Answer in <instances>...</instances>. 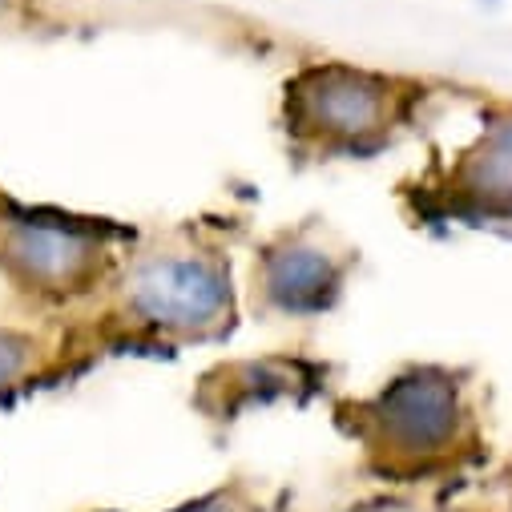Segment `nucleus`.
I'll list each match as a JSON object with an SVG mask.
<instances>
[{
    "label": "nucleus",
    "mask_w": 512,
    "mask_h": 512,
    "mask_svg": "<svg viewBox=\"0 0 512 512\" xmlns=\"http://www.w3.org/2000/svg\"><path fill=\"white\" fill-rule=\"evenodd\" d=\"M343 428L363 448L367 472L392 484L432 480L480 456L464 388L444 367H412L347 408Z\"/></svg>",
    "instance_id": "obj_1"
},
{
    "label": "nucleus",
    "mask_w": 512,
    "mask_h": 512,
    "mask_svg": "<svg viewBox=\"0 0 512 512\" xmlns=\"http://www.w3.org/2000/svg\"><path fill=\"white\" fill-rule=\"evenodd\" d=\"M404 93L396 77L359 65H303L287 81V130L323 150L363 154L400 121Z\"/></svg>",
    "instance_id": "obj_2"
},
{
    "label": "nucleus",
    "mask_w": 512,
    "mask_h": 512,
    "mask_svg": "<svg viewBox=\"0 0 512 512\" xmlns=\"http://www.w3.org/2000/svg\"><path fill=\"white\" fill-rule=\"evenodd\" d=\"M125 299L142 323L194 335L230 311V279L206 254H154L130 275Z\"/></svg>",
    "instance_id": "obj_3"
},
{
    "label": "nucleus",
    "mask_w": 512,
    "mask_h": 512,
    "mask_svg": "<svg viewBox=\"0 0 512 512\" xmlns=\"http://www.w3.org/2000/svg\"><path fill=\"white\" fill-rule=\"evenodd\" d=\"M0 259L41 291H77L101 263V242L89 226L53 214H9L0 218Z\"/></svg>",
    "instance_id": "obj_4"
},
{
    "label": "nucleus",
    "mask_w": 512,
    "mask_h": 512,
    "mask_svg": "<svg viewBox=\"0 0 512 512\" xmlns=\"http://www.w3.org/2000/svg\"><path fill=\"white\" fill-rule=\"evenodd\" d=\"M263 295L283 315H319L335 303L343 287V267L335 254H327L315 242L287 238L263 254L259 271Z\"/></svg>",
    "instance_id": "obj_5"
},
{
    "label": "nucleus",
    "mask_w": 512,
    "mask_h": 512,
    "mask_svg": "<svg viewBox=\"0 0 512 512\" xmlns=\"http://www.w3.org/2000/svg\"><path fill=\"white\" fill-rule=\"evenodd\" d=\"M448 190L476 214L512 218V113L484 125V134L460 154Z\"/></svg>",
    "instance_id": "obj_6"
},
{
    "label": "nucleus",
    "mask_w": 512,
    "mask_h": 512,
    "mask_svg": "<svg viewBox=\"0 0 512 512\" xmlns=\"http://www.w3.org/2000/svg\"><path fill=\"white\" fill-rule=\"evenodd\" d=\"M33 359H37L33 335L13 331V327H0V392L13 388L17 379H25L29 367H33Z\"/></svg>",
    "instance_id": "obj_7"
},
{
    "label": "nucleus",
    "mask_w": 512,
    "mask_h": 512,
    "mask_svg": "<svg viewBox=\"0 0 512 512\" xmlns=\"http://www.w3.org/2000/svg\"><path fill=\"white\" fill-rule=\"evenodd\" d=\"M170 512H263V504L254 500V492L246 484H222V488H214L198 500H186Z\"/></svg>",
    "instance_id": "obj_8"
}]
</instances>
